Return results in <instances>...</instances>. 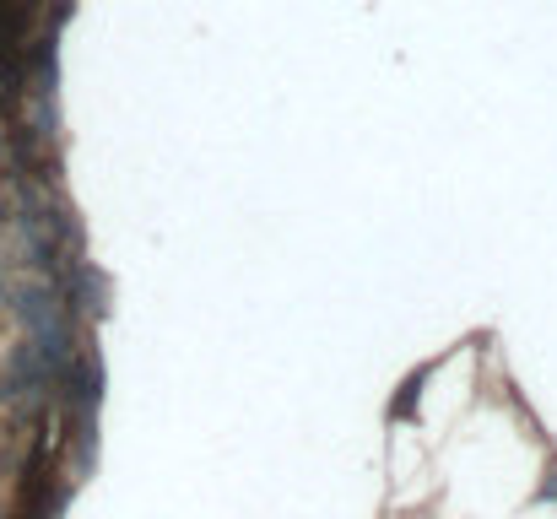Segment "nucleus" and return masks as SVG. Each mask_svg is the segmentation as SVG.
Instances as JSON below:
<instances>
[{"mask_svg": "<svg viewBox=\"0 0 557 519\" xmlns=\"http://www.w3.org/2000/svg\"><path fill=\"white\" fill-rule=\"evenodd\" d=\"M65 292H71V303H82V309L92 319H103L109 314V282H103V271L98 265H82V260H71V276H65Z\"/></svg>", "mask_w": 557, "mask_h": 519, "instance_id": "nucleus-1", "label": "nucleus"}, {"mask_svg": "<svg viewBox=\"0 0 557 519\" xmlns=\"http://www.w3.org/2000/svg\"><path fill=\"white\" fill-rule=\"evenodd\" d=\"M541 498L557 503V465H552V476H547V482H541Z\"/></svg>", "mask_w": 557, "mask_h": 519, "instance_id": "nucleus-2", "label": "nucleus"}]
</instances>
